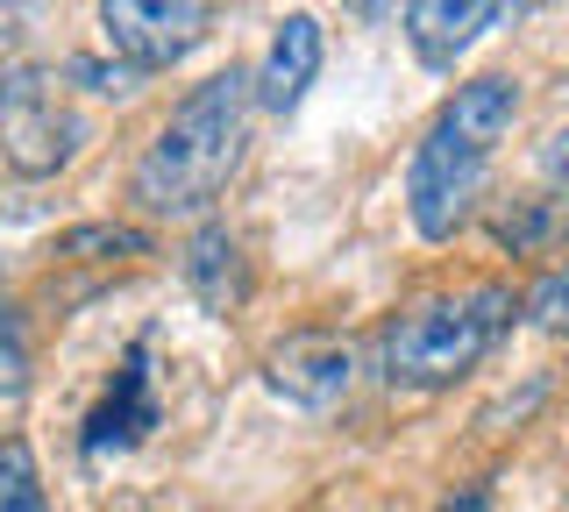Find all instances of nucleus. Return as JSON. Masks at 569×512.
I'll list each match as a JSON object with an SVG mask.
<instances>
[{"label": "nucleus", "instance_id": "7ed1b4c3", "mask_svg": "<svg viewBox=\"0 0 569 512\" xmlns=\"http://www.w3.org/2000/svg\"><path fill=\"white\" fill-rule=\"evenodd\" d=\"M79 143H86V121L64 108L58 79L43 64H14L0 79V157L22 179H50L79 157Z\"/></svg>", "mask_w": 569, "mask_h": 512}, {"label": "nucleus", "instance_id": "2eb2a0df", "mask_svg": "<svg viewBox=\"0 0 569 512\" xmlns=\"http://www.w3.org/2000/svg\"><path fill=\"white\" fill-rule=\"evenodd\" d=\"M520 307H527V321H533V328L569 334V263H562V271H548L541 285H533V292L520 299Z\"/></svg>", "mask_w": 569, "mask_h": 512}, {"label": "nucleus", "instance_id": "4468645a", "mask_svg": "<svg viewBox=\"0 0 569 512\" xmlns=\"http://www.w3.org/2000/svg\"><path fill=\"white\" fill-rule=\"evenodd\" d=\"M58 257H71V263H107V257H150V235L142 228H71V235L58 242Z\"/></svg>", "mask_w": 569, "mask_h": 512}, {"label": "nucleus", "instance_id": "f8f14e48", "mask_svg": "<svg viewBox=\"0 0 569 512\" xmlns=\"http://www.w3.org/2000/svg\"><path fill=\"white\" fill-rule=\"evenodd\" d=\"M562 235H569V192H533V200H520L498 221V242L512 257H548Z\"/></svg>", "mask_w": 569, "mask_h": 512}, {"label": "nucleus", "instance_id": "f3484780", "mask_svg": "<svg viewBox=\"0 0 569 512\" xmlns=\"http://www.w3.org/2000/svg\"><path fill=\"white\" fill-rule=\"evenodd\" d=\"M71 79H86L93 93H136V72H129V64H114V72H107V64L79 58V64H71Z\"/></svg>", "mask_w": 569, "mask_h": 512}, {"label": "nucleus", "instance_id": "20e7f679", "mask_svg": "<svg viewBox=\"0 0 569 512\" xmlns=\"http://www.w3.org/2000/svg\"><path fill=\"white\" fill-rule=\"evenodd\" d=\"M485 171H491V157L462 150V143H449V135H435V129L420 135L413 164H406V207H413V228L427 242H449L456 228L470 221L477 192H485Z\"/></svg>", "mask_w": 569, "mask_h": 512}, {"label": "nucleus", "instance_id": "0eeeda50", "mask_svg": "<svg viewBox=\"0 0 569 512\" xmlns=\"http://www.w3.org/2000/svg\"><path fill=\"white\" fill-rule=\"evenodd\" d=\"M157 428V392H150V349H129L114 370V384H107V399L93 405V420H86V455H114V449H136L142 434Z\"/></svg>", "mask_w": 569, "mask_h": 512}, {"label": "nucleus", "instance_id": "dca6fc26", "mask_svg": "<svg viewBox=\"0 0 569 512\" xmlns=\"http://www.w3.org/2000/svg\"><path fill=\"white\" fill-rule=\"evenodd\" d=\"M22 392H29V349H22V334H14L8 307H0V405H14Z\"/></svg>", "mask_w": 569, "mask_h": 512}, {"label": "nucleus", "instance_id": "423d86ee", "mask_svg": "<svg viewBox=\"0 0 569 512\" xmlns=\"http://www.w3.org/2000/svg\"><path fill=\"white\" fill-rule=\"evenodd\" d=\"M356 384V349L342 334L313 328V334H292V342L271 349V392L307 405V413H328V405H342Z\"/></svg>", "mask_w": 569, "mask_h": 512}, {"label": "nucleus", "instance_id": "6ab92c4d", "mask_svg": "<svg viewBox=\"0 0 569 512\" xmlns=\"http://www.w3.org/2000/svg\"><path fill=\"white\" fill-rule=\"evenodd\" d=\"M541 164H548V171H556V179H569V129L556 135V143H548V157H541Z\"/></svg>", "mask_w": 569, "mask_h": 512}, {"label": "nucleus", "instance_id": "ddd939ff", "mask_svg": "<svg viewBox=\"0 0 569 512\" xmlns=\"http://www.w3.org/2000/svg\"><path fill=\"white\" fill-rule=\"evenodd\" d=\"M0 512H50L29 441H0Z\"/></svg>", "mask_w": 569, "mask_h": 512}, {"label": "nucleus", "instance_id": "f03ea898", "mask_svg": "<svg viewBox=\"0 0 569 512\" xmlns=\"http://www.w3.org/2000/svg\"><path fill=\"white\" fill-rule=\"evenodd\" d=\"M512 313H520L512 285H470V292L420 299V307H406L378 334V363L391 384H420V392L427 384H449L491 357V342L512 328Z\"/></svg>", "mask_w": 569, "mask_h": 512}, {"label": "nucleus", "instance_id": "1a4fd4ad", "mask_svg": "<svg viewBox=\"0 0 569 512\" xmlns=\"http://www.w3.org/2000/svg\"><path fill=\"white\" fill-rule=\"evenodd\" d=\"M512 114H520V86H512L506 72H485V79L456 86V100L435 114V135H449V143L477 150V157H491L498 143H506Z\"/></svg>", "mask_w": 569, "mask_h": 512}, {"label": "nucleus", "instance_id": "f257e3e1", "mask_svg": "<svg viewBox=\"0 0 569 512\" xmlns=\"http://www.w3.org/2000/svg\"><path fill=\"white\" fill-rule=\"evenodd\" d=\"M249 72H213L207 86H192L171 108V121L150 135V150L129 171V200L150 221H186L207 214L221 200V185L236 179L242 143H249Z\"/></svg>", "mask_w": 569, "mask_h": 512}, {"label": "nucleus", "instance_id": "a211bd4d", "mask_svg": "<svg viewBox=\"0 0 569 512\" xmlns=\"http://www.w3.org/2000/svg\"><path fill=\"white\" fill-rule=\"evenodd\" d=\"M441 512H491V484H462L441 499Z\"/></svg>", "mask_w": 569, "mask_h": 512}, {"label": "nucleus", "instance_id": "6e6552de", "mask_svg": "<svg viewBox=\"0 0 569 512\" xmlns=\"http://www.w3.org/2000/svg\"><path fill=\"white\" fill-rule=\"evenodd\" d=\"M498 22H506V8H491V0H413L406 8V43H413V58L427 72H449L462 50Z\"/></svg>", "mask_w": 569, "mask_h": 512}, {"label": "nucleus", "instance_id": "39448f33", "mask_svg": "<svg viewBox=\"0 0 569 512\" xmlns=\"http://www.w3.org/2000/svg\"><path fill=\"white\" fill-rule=\"evenodd\" d=\"M207 22H213V14L192 8V0H107V8H100L107 50H114L136 79L164 72V64H178L186 50H200Z\"/></svg>", "mask_w": 569, "mask_h": 512}, {"label": "nucleus", "instance_id": "9d476101", "mask_svg": "<svg viewBox=\"0 0 569 512\" xmlns=\"http://www.w3.org/2000/svg\"><path fill=\"white\" fill-rule=\"evenodd\" d=\"M313 72H320V22H313V14H284L271 50H263V72L249 86H257V100L271 114H292L299 100H307Z\"/></svg>", "mask_w": 569, "mask_h": 512}, {"label": "nucleus", "instance_id": "9b49d317", "mask_svg": "<svg viewBox=\"0 0 569 512\" xmlns=\"http://www.w3.org/2000/svg\"><path fill=\"white\" fill-rule=\"evenodd\" d=\"M186 285L207 299L213 313H228V307H242V292H249V263H242V242L228 235L221 221L200 228L192 235V250H186Z\"/></svg>", "mask_w": 569, "mask_h": 512}]
</instances>
